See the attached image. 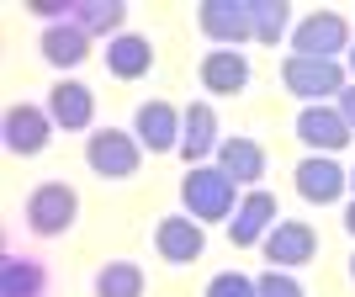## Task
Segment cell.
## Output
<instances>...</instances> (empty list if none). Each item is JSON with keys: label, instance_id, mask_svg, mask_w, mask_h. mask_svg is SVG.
Segmentation results:
<instances>
[{"label": "cell", "instance_id": "1", "mask_svg": "<svg viewBox=\"0 0 355 297\" xmlns=\"http://www.w3.org/2000/svg\"><path fill=\"white\" fill-rule=\"evenodd\" d=\"M239 196H244V186H239L234 176H223L218 164H191V170L180 176V212H191L196 223L234 218Z\"/></svg>", "mask_w": 355, "mask_h": 297}, {"label": "cell", "instance_id": "2", "mask_svg": "<svg viewBox=\"0 0 355 297\" xmlns=\"http://www.w3.org/2000/svg\"><path fill=\"white\" fill-rule=\"evenodd\" d=\"M80 218V192L69 180H37L21 202V223L32 239H64Z\"/></svg>", "mask_w": 355, "mask_h": 297}, {"label": "cell", "instance_id": "3", "mask_svg": "<svg viewBox=\"0 0 355 297\" xmlns=\"http://www.w3.org/2000/svg\"><path fill=\"white\" fill-rule=\"evenodd\" d=\"M282 85L286 96H297L302 106H334L340 90L350 85V69L340 59H302V53H286L282 59Z\"/></svg>", "mask_w": 355, "mask_h": 297}, {"label": "cell", "instance_id": "4", "mask_svg": "<svg viewBox=\"0 0 355 297\" xmlns=\"http://www.w3.org/2000/svg\"><path fill=\"white\" fill-rule=\"evenodd\" d=\"M85 164L101 180H133L144 170V144L133 138V128H96L85 138Z\"/></svg>", "mask_w": 355, "mask_h": 297}, {"label": "cell", "instance_id": "5", "mask_svg": "<svg viewBox=\"0 0 355 297\" xmlns=\"http://www.w3.org/2000/svg\"><path fill=\"white\" fill-rule=\"evenodd\" d=\"M350 22H345L340 11H308L297 16L292 37H286V48L292 53H302V59H340V53H350Z\"/></svg>", "mask_w": 355, "mask_h": 297}, {"label": "cell", "instance_id": "6", "mask_svg": "<svg viewBox=\"0 0 355 297\" xmlns=\"http://www.w3.org/2000/svg\"><path fill=\"white\" fill-rule=\"evenodd\" d=\"M292 186L308 207H334V202H345V192H350V170H345L334 154H302V160L292 164Z\"/></svg>", "mask_w": 355, "mask_h": 297}, {"label": "cell", "instance_id": "7", "mask_svg": "<svg viewBox=\"0 0 355 297\" xmlns=\"http://www.w3.org/2000/svg\"><path fill=\"white\" fill-rule=\"evenodd\" d=\"M276 223H282V202H276V192L250 186V192L239 196L234 218H228V244H234V250H260Z\"/></svg>", "mask_w": 355, "mask_h": 297}, {"label": "cell", "instance_id": "8", "mask_svg": "<svg viewBox=\"0 0 355 297\" xmlns=\"http://www.w3.org/2000/svg\"><path fill=\"white\" fill-rule=\"evenodd\" d=\"M154 255H159L164 266H196L202 255H207V223H196L191 212H164L154 223Z\"/></svg>", "mask_w": 355, "mask_h": 297}, {"label": "cell", "instance_id": "9", "mask_svg": "<svg viewBox=\"0 0 355 297\" xmlns=\"http://www.w3.org/2000/svg\"><path fill=\"white\" fill-rule=\"evenodd\" d=\"M266 260L276 271H302V266H313L318 260V250H324V239H318V228H313L308 218H282L276 228L266 234Z\"/></svg>", "mask_w": 355, "mask_h": 297}, {"label": "cell", "instance_id": "10", "mask_svg": "<svg viewBox=\"0 0 355 297\" xmlns=\"http://www.w3.org/2000/svg\"><path fill=\"white\" fill-rule=\"evenodd\" d=\"M0 133H6V148H11L16 160H37L48 144H53V117H48V106H32V101H16L6 106V122H0Z\"/></svg>", "mask_w": 355, "mask_h": 297}, {"label": "cell", "instance_id": "11", "mask_svg": "<svg viewBox=\"0 0 355 297\" xmlns=\"http://www.w3.org/2000/svg\"><path fill=\"white\" fill-rule=\"evenodd\" d=\"M43 106H48V117H53V128H59V133H85V138H90V128H96V90H90L85 80L59 74Z\"/></svg>", "mask_w": 355, "mask_h": 297}, {"label": "cell", "instance_id": "12", "mask_svg": "<svg viewBox=\"0 0 355 297\" xmlns=\"http://www.w3.org/2000/svg\"><path fill=\"white\" fill-rule=\"evenodd\" d=\"M180 112H186V122H180V160H186V170H191V164H212L218 160V144L228 138L223 122H218V106L212 101H186Z\"/></svg>", "mask_w": 355, "mask_h": 297}, {"label": "cell", "instance_id": "13", "mask_svg": "<svg viewBox=\"0 0 355 297\" xmlns=\"http://www.w3.org/2000/svg\"><path fill=\"white\" fill-rule=\"evenodd\" d=\"M196 27L218 48H244L254 37L250 0H202V6H196Z\"/></svg>", "mask_w": 355, "mask_h": 297}, {"label": "cell", "instance_id": "14", "mask_svg": "<svg viewBox=\"0 0 355 297\" xmlns=\"http://www.w3.org/2000/svg\"><path fill=\"white\" fill-rule=\"evenodd\" d=\"M292 133H297V144L308 148V154H340V148L355 138L350 122L340 117V106H297Z\"/></svg>", "mask_w": 355, "mask_h": 297}, {"label": "cell", "instance_id": "15", "mask_svg": "<svg viewBox=\"0 0 355 297\" xmlns=\"http://www.w3.org/2000/svg\"><path fill=\"white\" fill-rule=\"evenodd\" d=\"M180 122H186V112L154 96V101H138L133 138L144 144V154H180Z\"/></svg>", "mask_w": 355, "mask_h": 297}, {"label": "cell", "instance_id": "16", "mask_svg": "<svg viewBox=\"0 0 355 297\" xmlns=\"http://www.w3.org/2000/svg\"><path fill=\"white\" fill-rule=\"evenodd\" d=\"M250 53L244 48H207L202 53V64H196V80H202V90L207 96H218V101H228V96H239V90H250Z\"/></svg>", "mask_w": 355, "mask_h": 297}, {"label": "cell", "instance_id": "17", "mask_svg": "<svg viewBox=\"0 0 355 297\" xmlns=\"http://www.w3.org/2000/svg\"><path fill=\"white\" fill-rule=\"evenodd\" d=\"M223 170V176H234L244 192L250 186H260L266 180V170H270V154H266V144L260 138H250V133H228L218 144V160H212Z\"/></svg>", "mask_w": 355, "mask_h": 297}, {"label": "cell", "instance_id": "18", "mask_svg": "<svg viewBox=\"0 0 355 297\" xmlns=\"http://www.w3.org/2000/svg\"><path fill=\"white\" fill-rule=\"evenodd\" d=\"M90 43H96V37L74 27V16H69V22H59V27H43V32H37V53H43L48 69H59V74L80 69V64L90 59Z\"/></svg>", "mask_w": 355, "mask_h": 297}, {"label": "cell", "instance_id": "19", "mask_svg": "<svg viewBox=\"0 0 355 297\" xmlns=\"http://www.w3.org/2000/svg\"><path fill=\"white\" fill-rule=\"evenodd\" d=\"M106 74L112 80H144L148 69H154V37H144V32H122V37H112L106 43Z\"/></svg>", "mask_w": 355, "mask_h": 297}, {"label": "cell", "instance_id": "20", "mask_svg": "<svg viewBox=\"0 0 355 297\" xmlns=\"http://www.w3.org/2000/svg\"><path fill=\"white\" fill-rule=\"evenodd\" d=\"M48 292V266L27 250L0 255V297H43Z\"/></svg>", "mask_w": 355, "mask_h": 297}, {"label": "cell", "instance_id": "21", "mask_svg": "<svg viewBox=\"0 0 355 297\" xmlns=\"http://www.w3.org/2000/svg\"><path fill=\"white\" fill-rule=\"evenodd\" d=\"M90 292H96V297H144L148 276H144L138 260H101L96 276H90Z\"/></svg>", "mask_w": 355, "mask_h": 297}, {"label": "cell", "instance_id": "22", "mask_svg": "<svg viewBox=\"0 0 355 297\" xmlns=\"http://www.w3.org/2000/svg\"><path fill=\"white\" fill-rule=\"evenodd\" d=\"M74 27L112 43V37L128 32V6L122 0H74Z\"/></svg>", "mask_w": 355, "mask_h": 297}, {"label": "cell", "instance_id": "23", "mask_svg": "<svg viewBox=\"0 0 355 297\" xmlns=\"http://www.w3.org/2000/svg\"><path fill=\"white\" fill-rule=\"evenodd\" d=\"M250 22H254V43H266V48H282L297 27L286 0H250Z\"/></svg>", "mask_w": 355, "mask_h": 297}, {"label": "cell", "instance_id": "24", "mask_svg": "<svg viewBox=\"0 0 355 297\" xmlns=\"http://www.w3.org/2000/svg\"><path fill=\"white\" fill-rule=\"evenodd\" d=\"M202 297H260V287L250 271H218V276H207Z\"/></svg>", "mask_w": 355, "mask_h": 297}, {"label": "cell", "instance_id": "25", "mask_svg": "<svg viewBox=\"0 0 355 297\" xmlns=\"http://www.w3.org/2000/svg\"><path fill=\"white\" fill-rule=\"evenodd\" d=\"M254 287H260V297H308V287L297 282V271H260L254 276Z\"/></svg>", "mask_w": 355, "mask_h": 297}, {"label": "cell", "instance_id": "26", "mask_svg": "<svg viewBox=\"0 0 355 297\" xmlns=\"http://www.w3.org/2000/svg\"><path fill=\"white\" fill-rule=\"evenodd\" d=\"M334 106H340V117L350 122V133H355V80H350V85L340 90V101H334Z\"/></svg>", "mask_w": 355, "mask_h": 297}, {"label": "cell", "instance_id": "27", "mask_svg": "<svg viewBox=\"0 0 355 297\" xmlns=\"http://www.w3.org/2000/svg\"><path fill=\"white\" fill-rule=\"evenodd\" d=\"M345 234L355 239V196H350V202H345Z\"/></svg>", "mask_w": 355, "mask_h": 297}, {"label": "cell", "instance_id": "28", "mask_svg": "<svg viewBox=\"0 0 355 297\" xmlns=\"http://www.w3.org/2000/svg\"><path fill=\"white\" fill-rule=\"evenodd\" d=\"M345 59H350V64H345V69H350V80H355V43H350V53H345Z\"/></svg>", "mask_w": 355, "mask_h": 297}, {"label": "cell", "instance_id": "29", "mask_svg": "<svg viewBox=\"0 0 355 297\" xmlns=\"http://www.w3.org/2000/svg\"><path fill=\"white\" fill-rule=\"evenodd\" d=\"M350 282H355V250H350Z\"/></svg>", "mask_w": 355, "mask_h": 297}, {"label": "cell", "instance_id": "30", "mask_svg": "<svg viewBox=\"0 0 355 297\" xmlns=\"http://www.w3.org/2000/svg\"><path fill=\"white\" fill-rule=\"evenodd\" d=\"M350 192H355V164H350Z\"/></svg>", "mask_w": 355, "mask_h": 297}]
</instances>
